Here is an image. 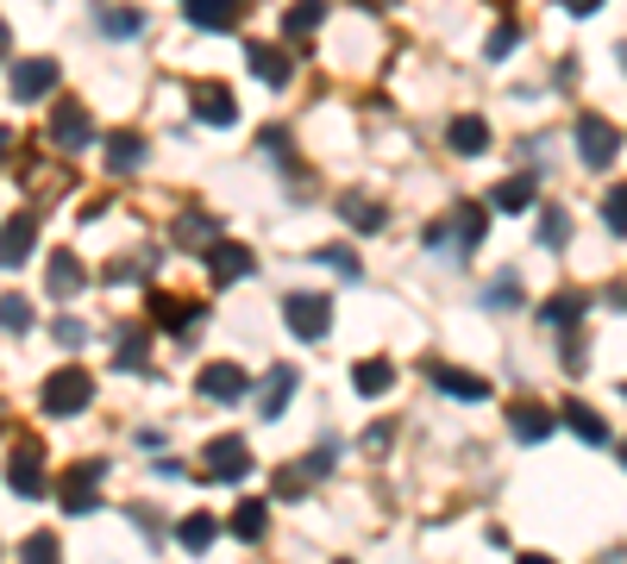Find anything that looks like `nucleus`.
Listing matches in <instances>:
<instances>
[{
  "label": "nucleus",
  "mask_w": 627,
  "mask_h": 564,
  "mask_svg": "<svg viewBox=\"0 0 627 564\" xmlns=\"http://www.w3.org/2000/svg\"><path fill=\"white\" fill-rule=\"evenodd\" d=\"M245 470H252V446L238 433H220L214 446L201 451V477H214V483H238Z\"/></svg>",
  "instance_id": "obj_4"
},
{
  "label": "nucleus",
  "mask_w": 627,
  "mask_h": 564,
  "mask_svg": "<svg viewBox=\"0 0 627 564\" xmlns=\"http://www.w3.org/2000/svg\"><path fill=\"white\" fill-rule=\"evenodd\" d=\"M88 138H95V119H88V107H82V100L51 107V145H57V151H82Z\"/></svg>",
  "instance_id": "obj_7"
},
{
  "label": "nucleus",
  "mask_w": 627,
  "mask_h": 564,
  "mask_svg": "<svg viewBox=\"0 0 627 564\" xmlns=\"http://www.w3.org/2000/svg\"><path fill=\"white\" fill-rule=\"evenodd\" d=\"M314 257H320V264H333L339 276H352V283H358V276H364V264H358V252H346V245H320V252H314Z\"/></svg>",
  "instance_id": "obj_37"
},
{
  "label": "nucleus",
  "mask_w": 627,
  "mask_h": 564,
  "mask_svg": "<svg viewBox=\"0 0 627 564\" xmlns=\"http://www.w3.org/2000/svg\"><path fill=\"white\" fill-rule=\"evenodd\" d=\"M446 145L458 157H483V151H490V119H483V114H458L446 126Z\"/></svg>",
  "instance_id": "obj_15"
},
{
  "label": "nucleus",
  "mask_w": 627,
  "mask_h": 564,
  "mask_svg": "<svg viewBox=\"0 0 627 564\" xmlns=\"http://www.w3.org/2000/svg\"><path fill=\"white\" fill-rule=\"evenodd\" d=\"M565 238H571V220H565V207H546V214H540V245H552V252H559Z\"/></svg>",
  "instance_id": "obj_36"
},
{
  "label": "nucleus",
  "mask_w": 627,
  "mask_h": 564,
  "mask_svg": "<svg viewBox=\"0 0 627 564\" xmlns=\"http://www.w3.org/2000/svg\"><path fill=\"white\" fill-rule=\"evenodd\" d=\"M39 402H44V414H57V421H76V414L95 402V376H88L82 364H63V370H51V376H44Z\"/></svg>",
  "instance_id": "obj_1"
},
{
  "label": "nucleus",
  "mask_w": 627,
  "mask_h": 564,
  "mask_svg": "<svg viewBox=\"0 0 627 564\" xmlns=\"http://www.w3.org/2000/svg\"><path fill=\"white\" fill-rule=\"evenodd\" d=\"M577 313H584V295H546L540 320H546V327H577Z\"/></svg>",
  "instance_id": "obj_33"
},
{
  "label": "nucleus",
  "mask_w": 627,
  "mask_h": 564,
  "mask_svg": "<svg viewBox=\"0 0 627 564\" xmlns=\"http://www.w3.org/2000/svg\"><path fill=\"white\" fill-rule=\"evenodd\" d=\"M82 283H88L82 257H76V252H51V264H44V289H51V301H70Z\"/></svg>",
  "instance_id": "obj_13"
},
{
  "label": "nucleus",
  "mask_w": 627,
  "mask_h": 564,
  "mask_svg": "<svg viewBox=\"0 0 627 564\" xmlns=\"http://www.w3.org/2000/svg\"><path fill=\"white\" fill-rule=\"evenodd\" d=\"M214 238H220L214 214H182L177 220V245H189V252H195V245H214Z\"/></svg>",
  "instance_id": "obj_32"
},
{
  "label": "nucleus",
  "mask_w": 627,
  "mask_h": 564,
  "mask_svg": "<svg viewBox=\"0 0 627 564\" xmlns=\"http://www.w3.org/2000/svg\"><path fill=\"white\" fill-rule=\"evenodd\" d=\"M577 157H584L589 170H608V163L621 157V132H615L608 119L584 114V119H577Z\"/></svg>",
  "instance_id": "obj_6"
},
{
  "label": "nucleus",
  "mask_w": 627,
  "mask_h": 564,
  "mask_svg": "<svg viewBox=\"0 0 627 564\" xmlns=\"http://www.w3.org/2000/svg\"><path fill=\"white\" fill-rule=\"evenodd\" d=\"M295 383H301V376H295L289 364H276L270 376H264V390H257V414H264V421H283V408H289Z\"/></svg>",
  "instance_id": "obj_20"
},
{
  "label": "nucleus",
  "mask_w": 627,
  "mask_h": 564,
  "mask_svg": "<svg viewBox=\"0 0 627 564\" xmlns=\"http://www.w3.org/2000/svg\"><path fill=\"white\" fill-rule=\"evenodd\" d=\"M327 470H333V446H320V451L308 458V477H327Z\"/></svg>",
  "instance_id": "obj_45"
},
{
  "label": "nucleus",
  "mask_w": 627,
  "mask_h": 564,
  "mask_svg": "<svg viewBox=\"0 0 627 564\" xmlns=\"http://www.w3.org/2000/svg\"><path fill=\"white\" fill-rule=\"evenodd\" d=\"M7 51H13V32H7V20H0V57H7Z\"/></svg>",
  "instance_id": "obj_47"
},
{
  "label": "nucleus",
  "mask_w": 627,
  "mask_h": 564,
  "mask_svg": "<svg viewBox=\"0 0 627 564\" xmlns=\"http://www.w3.org/2000/svg\"><path fill=\"white\" fill-rule=\"evenodd\" d=\"M301 489H308V477H301V470H283V477H276V496H301Z\"/></svg>",
  "instance_id": "obj_42"
},
{
  "label": "nucleus",
  "mask_w": 627,
  "mask_h": 564,
  "mask_svg": "<svg viewBox=\"0 0 627 564\" xmlns=\"http://www.w3.org/2000/svg\"><path fill=\"white\" fill-rule=\"evenodd\" d=\"M32 245H39V214H13L0 226V270H20Z\"/></svg>",
  "instance_id": "obj_9"
},
{
  "label": "nucleus",
  "mask_w": 627,
  "mask_h": 564,
  "mask_svg": "<svg viewBox=\"0 0 627 564\" xmlns=\"http://www.w3.org/2000/svg\"><path fill=\"white\" fill-rule=\"evenodd\" d=\"M621 207H627V195H621V189H615V195L603 201V220H608V233H615V238L627 233V214H621Z\"/></svg>",
  "instance_id": "obj_41"
},
{
  "label": "nucleus",
  "mask_w": 627,
  "mask_h": 564,
  "mask_svg": "<svg viewBox=\"0 0 627 564\" xmlns=\"http://www.w3.org/2000/svg\"><path fill=\"white\" fill-rule=\"evenodd\" d=\"M233 533H238L245 545L264 540V533H270V508H264V502H238V508H233Z\"/></svg>",
  "instance_id": "obj_30"
},
{
  "label": "nucleus",
  "mask_w": 627,
  "mask_h": 564,
  "mask_svg": "<svg viewBox=\"0 0 627 564\" xmlns=\"http://www.w3.org/2000/svg\"><path fill=\"white\" fill-rule=\"evenodd\" d=\"M157 270V257L132 252V257H119V264H107V283H138V276H151Z\"/></svg>",
  "instance_id": "obj_34"
},
{
  "label": "nucleus",
  "mask_w": 627,
  "mask_h": 564,
  "mask_svg": "<svg viewBox=\"0 0 627 564\" xmlns=\"http://www.w3.org/2000/svg\"><path fill=\"white\" fill-rule=\"evenodd\" d=\"M565 427L577 433V439H584V446H615V433H608V421L596 408H584V402H565Z\"/></svg>",
  "instance_id": "obj_21"
},
{
  "label": "nucleus",
  "mask_w": 627,
  "mask_h": 564,
  "mask_svg": "<svg viewBox=\"0 0 627 564\" xmlns=\"http://www.w3.org/2000/svg\"><path fill=\"white\" fill-rule=\"evenodd\" d=\"M57 339H63V345H82V339H88V327H82V320H57Z\"/></svg>",
  "instance_id": "obj_43"
},
{
  "label": "nucleus",
  "mask_w": 627,
  "mask_h": 564,
  "mask_svg": "<svg viewBox=\"0 0 627 564\" xmlns=\"http://www.w3.org/2000/svg\"><path fill=\"white\" fill-rule=\"evenodd\" d=\"M238 7L245 0H189V25H201V32H233Z\"/></svg>",
  "instance_id": "obj_22"
},
{
  "label": "nucleus",
  "mask_w": 627,
  "mask_h": 564,
  "mask_svg": "<svg viewBox=\"0 0 627 564\" xmlns=\"http://www.w3.org/2000/svg\"><path fill=\"white\" fill-rule=\"evenodd\" d=\"M0 327L25 332V327H32V301H25V295H0Z\"/></svg>",
  "instance_id": "obj_35"
},
{
  "label": "nucleus",
  "mask_w": 627,
  "mask_h": 564,
  "mask_svg": "<svg viewBox=\"0 0 627 564\" xmlns=\"http://www.w3.org/2000/svg\"><path fill=\"white\" fill-rule=\"evenodd\" d=\"M446 238H458V252H477L483 245V207H451V220H446Z\"/></svg>",
  "instance_id": "obj_25"
},
{
  "label": "nucleus",
  "mask_w": 627,
  "mask_h": 564,
  "mask_svg": "<svg viewBox=\"0 0 627 564\" xmlns=\"http://www.w3.org/2000/svg\"><path fill=\"white\" fill-rule=\"evenodd\" d=\"M339 220L358 226V233H383V226H390V214H383L371 195H346V201H339Z\"/></svg>",
  "instance_id": "obj_24"
},
{
  "label": "nucleus",
  "mask_w": 627,
  "mask_h": 564,
  "mask_svg": "<svg viewBox=\"0 0 627 564\" xmlns=\"http://www.w3.org/2000/svg\"><path fill=\"white\" fill-rule=\"evenodd\" d=\"M559 7H565V13H577V20H589V13H603L608 0H559Z\"/></svg>",
  "instance_id": "obj_44"
},
{
  "label": "nucleus",
  "mask_w": 627,
  "mask_h": 564,
  "mask_svg": "<svg viewBox=\"0 0 627 564\" xmlns=\"http://www.w3.org/2000/svg\"><path fill=\"white\" fill-rule=\"evenodd\" d=\"M57 552H63V540H57V533H32V540H25V558H57Z\"/></svg>",
  "instance_id": "obj_40"
},
{
  "label": "nucleus",
  "mask_w": 627,
  "mask_h": 564,
  "mask_svg": "<svg viewBox=\"0 0 627 564\" xmlns=\"http://www.w3.org/2000/svg\"><path fill=\"white\" fill-rule=\"evenodd\" d=\"M427 376H433V390L458 395V402H490V383H483V376H470V370H451V364H427Z\"/></svg>",
  "instance_id": "obj_19"
},
{
  "label": "nucleus",
  "mask_w": 627,
  "mask_h": 564,
  "mask_svg": "<svg viewBox=\"0 0 627 564\" xmlns=\"http://www.w3.org/2000/svg\"><path fill=\"white\" fill-rule=\"evenodd\" d=\"M57 76H63L57 57H25V63H13L7 82H13V100H44L51 88H57Z\"/></svg>",
  "instance_id": "obj_8"
},
{
  "label": "nucleus",
  "mask_w": 627,
  "mask_h": 564,
  "mask_svg": "<svg viewBox=\"0 0 627 564\" xmlns=\"http://www.w3.org/2000/svg\"><path fill=\"white\" fill-rule=\"evenodd\" d=\"M371 7H390V0H371Z\"/></svg>",
  "instance_id": "obj_49"
},
{
  "label": "nucleus",
  "mask_w": 627,
  "mask_h": 564,
  "mask_svg": "<svg viewBox=\"0 0 627 564\" xmlns=\"http://www.w3.org/2000/svg\"><path fill=\"white\" fill-rule=\"evenodd\" d=\"M552 427H559V414L540 408V402H514V408H509V433L521 439V446H540V439H552Z\"/></svg>",
  "instance_id": "obj_12"
},
{
  "label": "nucleus",
  "mask_w": 627,
  "mask_h": 564,
  "mask_svg": "<svg viewBox=\"0 0 627 564\" xmlns=\"http://www.w3.org/2000/svg\"><path fill=\"white\" fill-rule=\"evenodd\" d=\"M132 526H138V533H151V540H157V533H163V526H157V514H151V508H132Z\"/></svg>",
  "instance_id": "obj_46"
},
{
  "label": "nucleus",
  "mask_w": 627,
  "mask_h": 564,
  "mask_svg": "<svg viewBox=\"0 0 627 564\" xmlns=\"http://www.w3.org/2000/svg\"><path fill=\"white\" fill-rule=\"evenodd\" d=\"M189 107H195V119H208V126H233L238 119L233 95H226L220 82H195V88H189Z\"/></svg>",
  "instance_id": "obj_14"
},
{
  "label": "nucleus",
  "mask_w": 627,
  "mask_h": 564,
  "mask_svg": "<svg viewBox=\"0 0 627 564\" xmlns=\"http://www.w3.org/2000/svg\"><path fill=\"white\" fill-rule=\"evenodd\" d=\"M320 20H327V0H295L289 13H283V32H289V39H314Z\"/></svg>",
  "instance_id": "obj_28"
},
{
  "label": "nucleus",
  "mask_w": 627,
  "mask_h": 564,
  "mask_svg": "<svg viewBox=\"0 0 627 564\" xmlns=\"http://www.w3.org/2000/svg\"><path fill=\"white\" fill-rule=\"evenodd\" d=\"M95 32L100 39H138V32H145V13H138V7H95Z\"/></svg>",
  "instance_id": "obj_23"
},
{
  "label": "nucleus",
  "mask_w": 627,
  "mask_h": 564,
  "mask_svg": "<svg viewBox=\"0 0 627 564\" xmlns=\"http://www.w3.org/2000/svg\"><path fill=\"white\" fill-rule=\"evenodd\" d=\"M390 383H395V364H390V358H364V364L352 370V390L358 395H390Z\"/></svg>",
  "instance_id": "obj_27"
},
{
  "label": "nucleus",
  "mask_w": 627,
  "mask_h": 564,
  "mask_svg": "<svg viewBox=\"0 0 627 564\" xmlns=\"http://www.w3.org/2000/svg\"><path fill=\"white\" fill-rule=\"evenodd\" d=\"M245 70H252L257 82H270V88H289L295 76V63L276 51V44H245Z\"/></svg>",
  "instance_id": "obj_17"
},
{
  "label": "nucleus",
  "mask_w": 627,
  "mask_h": 564,
  "mask_svg": "<svg viewBox=\"0 0 627 564\" xmlns=\"http://www.w3.org/2000/svg\"><path fill=\"white\" fill-rule=\"evenodd\" d=\"M533 195H540V175H509V182H496V189H490V207H496V214H528V207H533Z\"/></svg>",
  "instance_id": "obj_18"
},
{
  "label": "nucleus",
  "mask_w": 627,
  "mask_h": 564,
  "mask_svg": "<svg viewBox=\"0 0 627 564\" xmlns=\"http://www.w3.org/2000/svg\"><path fill=\"white\" fill-rule=\"evenodd\" d=\"M145 151H151V145H145L138 132H114V138H107V170L132 175L138 163H145Z\"/></svg>",
  "instance_id": "obj_26"
},
{
  "label": "nucleus",
  "mask_w": 627,
  "mask_h": 564,
  "mask_svg": "<svg viewBox=\"0 0 627 564\" xmlns=\"http://www.w3.org/2000/svg\"><path fill=\"white\" fill-rule=\"evenodd\" d=\"M283 327L314 345V339L333 332V301H327V295H289V301H283Z\"/></svg>",
  "instance_id": "obj_3"
},
{
  "label": "nucleus",
  "mask_w": 627,
  "mask_h": 564,
  "mask_svg": "<svg viewBox=\"0 0 627 564\" xmlns=\"http://www.w3.org/2000/svg\"><path fill=\"white\" fill-rule=\"evenodd\" d=\"M100 483H107V458H82V465H70L57 477V496L70 514H95L100 508Z\"/></svg>",
  "instance_id": "obj_2"
},
{
  "label": "nucleus",
  "mask_w": 627,
  "mask_h": 564,
  "mask_svg": "<svg viewBox=\"0 0 627 564\" xmlns=\"http://www.w3.org/2000/svg\"><path fill=\"white\" fill-rule=\"evenodd\" d=\"M514 44H521V25H514V20H502V25H496V32H490V57L502 63V57H509V51H514Z\"/></svg>",
  "instance_id": "obj_39"
},
{
  "label": "nucleus",
  "mask_w": 627,
  "mask_h": 564,
  "mask_svg": "<svg viewBox=\"0 0 627 564\" xmlns=\"http://www.w3.org/2000/svg\"><path fill=\"white\" fill-rule=\"evenodd\" d=\"M151 320L170 332H195L201 320H208V308H195V301H182V295H151Z\"/></svg>",
  "instance_id": "obj_16"
},
{
  "label": "nucleus",
  "mask_w": 627,
  "mask_h": 564,
  "mask_svg": "<svg viewBox=\"0 0 627 564\" xmlns=\"http://www.w3.org/2000/svg\"><path fill=\"white\" fill-rule=\"evenodd\" d=\"M119 370H151V332L145 327L119 332Z\"/></svg>",
  "instance_id": "obj_29"
},
{
  "label": "nucleus",
  "mask_w": 627,
  "mask_h": 564,
  "mask_svg": "<svg viewBox=\"0 0 627 564\" xmlns=\"http://www.w3.org/2000/svg\"><path fill=\"white\" fill-rule=\"evenodd\" d=\"M195 390L208 395V402H238V395H252V376H245L238 364H208L195 376Z\"/></svg>",
  "instance_id": "obj_11"
},
{
  "label": "nucleus",
  "mask_w": 627,
  "mask_h": 564,
  "mask_svg": "<svg viewBox=\"0 0 627 564\" xmlns=\"http://www.w3.org/2000/svg\"><path fill=\"white\" fill-rule=\"evenodd\" d=\"M252 270H257V257L245 252V245H233V238H214V245H208V276H214L220 289L238 283V276H252Z\"/></svg>",
  "instance_id": "obj_10"
},
{
  "label": "nucleus",
  "mask_w": 627,
  "mask_h": 564,
  "mask_svg": "<svg viewBox=\"0 0 627 564\" xmlns=\"http://www.w3.org/2000/svg\"><path fill=\"white\" fill-rule=\"evenodd\" d=\"M7 151H13V132H7V126H0V157H7Z\"/></svg>",
  "instance_id": "obj_48"
},
{
  "label": "nucleus",
  "mask_w": 627,
  "mask_h": 564,
  "mask_svg": "<svg viewBox=\"0 0 627 564\" xmlns=\"http://www.w3.org/2000/svg\"><path fill=\"white\" fill-rule=\"evenodd\" d=\"M7 489H13V496H25V502L51 496V470H44V451L39 446H20L13 458H7Z\"/></svg>",
  "instance_id": "obj_5"
},
{
  "label": "nucleus",
  "mask_w": 627,
  "mask_h": 564,
  "mask_svg": "<svg viewBox=\"0 0 627 564\" xmlns=\"http://www.w3.org/2000/svg\"><path fill=\"white\" fill-rule=\"evenodd\" d=\"M177 540H182V552H208V545L220 540V521L214 514H189V521L177 526Z\"/></svg>",
  "instance_id": "obj_31"
},
{
  "label": "nucleus",
  "mask_w": 627,
  "mask_h": 564,
  "mask_svg": "<svg viewBox=\"0 0 627 564\" xmlns=\"http://www.w3.org/2000/svg\"><path fill=\"white\" fill-rule=\"evenodd\" d=\"M483 301H490V308H514V301H521V276H496L490 289H483Z\"/></svg>",
  "instance_id": "obj_38"
}]
</instances>
